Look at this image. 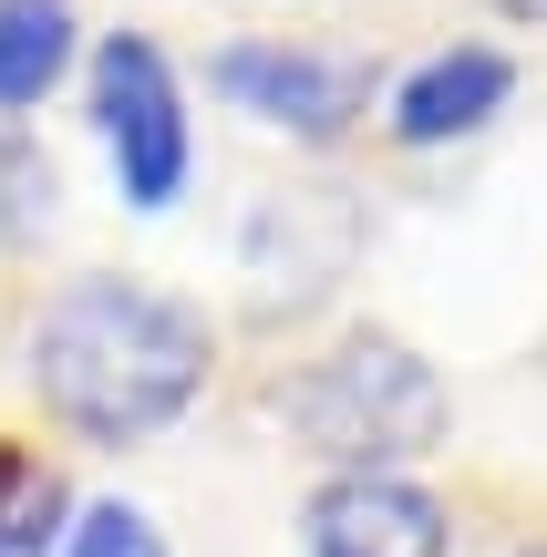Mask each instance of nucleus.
<instances>
[{
  "label": "nucleus",
  "mask_w": 547,
  "mask_h": 557,
  "mask_svg": "<svg viewBox=\"0 0 547 557\" xmlns=\"http://www.w3.org/2000/svg\"><path fill=\"white\" fill-rule=\"evenodd\" d=\"M207 310L145 278L83 269L32 320V393L73 444H145L207 393Z\"/></svg>",
  "instance_id": "obj_1"
},
{
  "label": "nucleus",
  "mask_w": 547,
  "mask_h": 557,
  "mask_svg": "<svg viewBox=\"0 0 547 557\" xmlns=\"http://www.w3.org/2000/svg\"><path fill=\"white\" fill-rule=\"evenodd\" d=\"M279 423L331 465V475H403L413 455H434L455 423V393L413 341L393 331H351L331 341L310 372L279 382Z\"/></svg>",
  "instance_id": "obj_2"
},
{
  "label": "nucleus",
  "mask_w": 547,
  "mask_h": 557,
  "mask_svg": "<svg viewBox=\"0 0 547 557\" xmlns=\"http://www.w3.org/2000/svg\"><path fill=\"white\" fill-rule=\"evenodd\" d=\"M94 135L114 156L124 207H176L197 176V124H186V83L145 32H103L94 41Z\"/></svg>",
  "instance_id": "obj_3"
},
{
  "label": "nucleus",
  "mask_w": 547,
  "mask_h": 557,
  "mask_svg": "<svg viewBox=\"0 0 547 557\" xmlns=\"http://www.w3.org/2000/svg\"><path fill=\"white\" fill-rule=\"evenodd\" d=\"M207 83H217L248 124H269V135H289V145H341L351 124L372 114V62L321 52V41H227V52L207 62Z\"/></svg>",
  "instance_id": "obj_4"
},
{
  "label": "nucleus",
  "mask_w": 547,
  "mask_h": 557,
  "mask_svg": "<svg viewBox=\"0 0 547 557\" xmlns=\"http://www.w3.org/2000/svg\"><path fill=\"white\" fill-rule=\"evenodd\" d=\"M351 248H362V207L341 197V186H289V197H269L259 218H248L238 238V278H259V310H310V299H331V278L351 269Z\"/></svg>",
  "instance_id": "obj_5"
},
{
  "label": "nucleus",
  "mask_w": 547,
  "mask_h": 557,
  "mask_svg": "<svg viewBox=\"0 0 547 557\" xmlns=\"http://www.w3.org/2000/svg\"><path fill=\"white\" fill-rule=\"evenodd\" d=\"M300 547L310 557H455V517L413 475H321Z\"/></svg>",
  "instance_id": "obj_6"
},
{
  "label": "nucleus",
  "mask_w": 547,
  "mask_h": 557,
  "mask_svg": "<svg viewBox=\"0 0 547 557\" xmlns=\"http://www.w3.org/2000/svg\"><path fill=\"white\" fill-rule=\"evenodd\" d=\"M507 94H517V62L496 52V41H445V52H424V62L383 94V124H393V145L434 156V145L486 135V124L507 114Z\"/></svg>",
  "instance_id": "obj_7"
},
{
  "label": "nucleus",
  "mask_w": 547,
  "mask_h": 557,
  "mask_svg": "<svg viewBox=\"0 0 547 557\" xmlns=\"http://www.w3.org/2000/svg\"><path fill=\"white\" fill-rule=\"evenodd\" d=\"M83 52L73 0H0V114H32Z\"/></svg>",
  "instance_id": "obj_8"
},
{
  "label": "nucleus",
  "mask_w": 547,
  "mask_h": 557,
  "mask_svg": "<svg viewBox=\"0 0 547 557\" xmlns=\"http://www.w3.org/2000/svg\"><path fill=\"white\" fill-rule=\"evenodd\" d=\"M52 517H62V485L21 444H0V557H52V537H62Z\"/></svg>",
  "instance_id": "obj_9"
},
{
  "label": "nucleus",
  "mask_w": 547,
  "mask_h": 557,
  "mask_svg": "<svg viewBox=\"0 0 547 557\" xmlns=\"http://www.w3.org/2000/svg\"><path fill=\"white\" fill-rule=\"evenodd\" d=\"M62 557H165V537H156V517H145V506L94 496L73 527H62Z\"/></svg>",
  "instance_id": "obj_10"
},
{
  "label": "nucleus",
  "mask_w": 547,
  "mask_h": 557,
  "mask_svg": "<svg viewBox=\"0 0 547 557\" xmlns=\"http://www.w3.org/2000/svg\"><path fill=\"white\" fill-rule=\"evenodd\" d=\"M496 11H507V21H537V32H547V0H496Z\"/></svg>",
  "instance_id": "obj_11"
},
{
  "label": "nucleus",
  "mask_w": 547,
  "mask_h": 557,
  "mask_svg": "<svg viewBox=\"0 0 547 557\" xmlns=\"http://www.w3.org/2000/svg\"><path fill=\"white\" fill-rule=\"evenodd\" d=\"M537 557H547V547H537Z\"/></svg>",
  "instance_id": "obj_12"
}]
</instances>
